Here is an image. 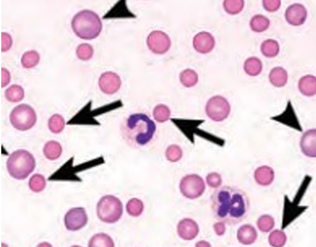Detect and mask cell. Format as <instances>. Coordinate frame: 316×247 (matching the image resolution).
<instances>
[{
  "instance_id": "cell-8",
  "label": "cell",
  "mask_w": 316,
  "mask_h": 247,
  "mask_svg": "<svg viewBox=\"0 0 316 247\" xmlns=\"http://www.w3.org/2000/svg\"><path fill=\"white\" fill-rule=\"evenodd\" d=\"M180 188L183 197L189 199H195L203 195L206 185L201 176L189 174L181 179Z\"/></svg>"
},
{
  "instance_id": "cell-1",
  "label": "cell",
  "mask_w": 316,
  "mask_h": 247,
  "mask_svg": "<svg viewBox=\"0 0 316 247\" xmlns=\"http://www.w3.org/2000/svg\"><path fill=\"white\" fill-rule=\"evenodd\" d=\"M211 209L215 218L232 226L242 222L248 217L250 209L247 194L237 188L223 186L213 193Z\"/></svg>"
},
{
  "instance_id": "cell-43",
  "label": "cell",
  "mask_w": 316,
  "mask_h": 247,
  "mask_svg": "<svg viewBox=\"0 0 316 247\" xmlns=\"http://www.w3.org/2000/svg\"><path fill=\"white\" fill-rule=\"evenodd\" d=\"M213 227L218 236H222L226 232V226H225V223L222 222V221L215 223Z\"/></svg>"
},
{
  "instance_id": "cell-13",
  "label": "cell",
  "mask_w": 316,
  "mask_h": 247,
  "mask_svg": "<svg viewBox=\"0 0 316 247\" xmlns=\"http://www.w3.org/2000/svg\"><path fill=\"white\" fill-rule=\"evenodd\" d=\"M285 20L292 26H301L308 17L306 7L301 3H294L288 7L285 13Z\"/></svg>"
},
{
  "instance_id": "cell-15",
  "label": "cell",
  "mask_w": 316,
  "mask_h": 247,
  "mask_svg": "<svg viewBox=\"0 0 316 247\" xmlns=\"http://www.w3.org/2000/svg\"><path fill=\"white\" fill-rule=\"evenodd\" d=\"M177 230L179 236L184 241H192L196 239L199 232L198 225L190 218H184L181 220Z\"/></svg>"
},
{
  "instance_id": "cell-37",
  "label": "cell",
  "mask_w": 316,
  "mask_h": 247,
  "mask_svg": "<svg viewBox=\"0 0 316 247\" xmlns=\"http://www.w3.org/2000/svg\"><path fill=\"white\" fill-rule=\"evenodd\" d=\"M94 54L93 48L90 44H81L76 49V55L78 59L83 61L89 60Z\"/></svg>"
},
{
  "instance_id": "cell-27",
  "label": "cell",
  "mask_w": 316,
  "mask_h": 247,
  "mask_svg": "<svg viewBox=\"0 0 316 247\" xmlns=\"http://www.w3.org/2000/svg\"><path fill=\"white\" fill-rule=\"evenodd\" d=\"M6 99L11 102H18L24 99L25 92L22 86L11 85L4 92Z\"/></svg>"
},
{
  "instance_id": "cell-4",
  "label": "cell",
  "mask_w": 316,
  "mask_h": 247,
  "mask_svg": "<svg viewBox=\"0 0 316 247\" xmlns=\"http://www.w3.org/2000/svg\"><path fill=\"white\" fill-rule=\"evenodd\" d=\"M36 166L34 155L27 150L20 149L11 153L6 162L9 174L17 180H24L33 172Z\"/></svg>"
},
{
  "instance_id": "cell-18",
  "label": "cell",
  "mask_w": 316,
  "mask_h": 247,
  "mask_svg": "<svg viewBox=\"0 0 316 247\" xmlns=\"http://www.w3.org/2000/svg\"><path fill=\"white\" fill-rule=\"evenodd\" d=\"M254 178L258 185L268 186L272 184L275 179V172L268 165H262L255 170Z\"/></svg>"
},
{
  "instance_id": "cell-31",
  "label": "cell",
  "mask_w": 316,
  "mask_h": 247,
  "mask_svg": "<svg viewBox=\"0 0 316 247\" xmlns=\"http://www.w3.org/2000/svg\"><path fill=\"white\" fill-rule=\"evenodd\" d=\"M153 117L157 122L164 123L171 118V111L168 106L164 104H158L153 111Z\"/></svg>"
},
{
  "instance_id": "cell-9",
  "label": "cell",
  "mask_w": 316,
  "mask_h": 247,
  "mask_svg": "<svg viewBox=\"0 0 316 247\" xmlns=\"http://www.w3.org/2000/svg\"><path fill=\"white\" fill-rule=\"evenodd\" d=\"M74 158L71 157L62 165L56 172L51 175L48 178L50 181H81V179L77 176V173L86 169L85 164L74 166Z\"/></svg>"
},
{
  "instance_id": "cell-17",
  "label": "cell",
  "mask_w": 316,
  "mask_h": 247,
  "mask_svg": "<svg viewBox=\"0 0 316 247\" xmlns=\"http://www.w3.org/2000/svg\"><path fill=\"white\" fill-rule=\"evenodd\" d=\"M258 233L252 225L246 224L241 226L237 232V239L244 246H251L256 242Z\"/></svg>"
},
{
  "instance_id": "cell-34",
  "label": "cell",
  "mask_w": 316,
  "mask_h": 247,
  "mask_svg": "<svg viewBox=\"0 0 316 247\" xmlns=\"http://www.w3.org/2000/svg\"><path fill=\"white\" fill-rule=\"evenodd\" d=\"M287 241V235L282 230H274L269 237V244L273 247H283L286 244Z\"/></svg>"
},
{
  "instance_id": "cell-14",
  "label": "cell",
  "mask_w": 316,
  "mask_h": 247,
  "mask_svg": "<svg viewBox=\"0 0 316 247\" xmlns=\"http://www.w3.org/2000/svg\"><path fill=\"white\" fill-rule=\"evenodd\" d=\"M216 41L213 35L208 32H201L197 34L193 39V47L197 52L206 54L215 48Z\"/></svg>"
},
{
  "instance_id": "cell-22",
  "label": "cell",
  "mask_w": 316,
  "mask_h": 247,
  "mask_svg": "<svg viewBox=\"0 0 316 247\" xmlns=\"http://www.w3.org/2000/svg\"><path fill=\"white\" fill-rule=\"evenodd\" d=\"M277 117L278 118V119H279L278 122L285 123V125L289 126V127L294 128V129H296L299 131H302L298 120H297L291 104H288L287 108L285 112L280 116H278Z\"/></svg>"
},
{
  "instance_id": "cell-28",
  "label": "cell",
  "mask_w": 316,
  "mask_h": 247,
  "mask_svg": "<svg viewBox=\"0 0 316 247\" xmlns=\"http://www.w3.org/2000/svg\"><path fill=\"white\" fill-rule=\"evenodd\" d=\"M41 56L36 50H30L23 55L21 63L25 69H32L40 62Z\"/></svg>"
},
{
  "instance_id": "cell-16",
  "label": "cell",
  "mask_w": 316,
  "mask_h": 247,
  "mask_svg": "<svg viewBox=\"0 0 316 247\" xmlns=\"http://www.w3.org/2000/svg\"><path fill=\"white\" fill-rule=\"evenodd\" d=\"M302 152L307 157H316V130L311 129L304 133L300 142Z\"/></svg>"
},
{
  "instance_id": "cell-33",
  "label": "cell",
  "mask_w": 316,
  "mask_h": 247,
  "mask_svg": "<svg viewBox=\"0 0 316 247\" xmlns=\"http://www.w3.org/2000/svg\"><path fill=\"white\" fill-rule=\"evenodd\" d=\"M126 208L129 215L133 217H138L144 210L143 202L137 198H132L127 202Z\"/></svg>"
},
{
  "instance_id": "cell-20",
  "label": "cell",
  "mask_w": 316,
  "mask_h": 247,
  "mask_svg": "<svg viewBox=\"0 0 316 247\" xmlns=\"http://www.w3.org/2000/svg\"><path fill=\"white\" fill-rule=\"evenodd\" d=\"M269 81L276 88L283 87L288 82L287 71L282 67H274L269 74Z\"/></svg>"
},
{
  "instance_id": "cell-2",
  "label": "cell",
  "mask_w": 316,
  "mask_h": 247,
  "mask_svg": "<svg viewBox=\"0 0 316 247\" xmlns=\"http://www.w3.org/2000/svg\"><path fill=\"white\" fill-rule=\"evenodd\" d=\"M120 131L128 145L138 149L152 143L156 135L157 126L146 114L135 113L123 119Z\"/></svg>"
},
{
  "instance_id": "cell-5",
  "label": "cell",
  "mask_w": 316,
  "mask_h": 247,
  "mask_svg": "<svg viewBox=\"0 0 316 247\" xmlns=\"http://www.w3.org/2000/svg\"><path fill=\"white\" fill-rule=\"evenodd\" d=\"M96 213L102 222L113 224L122 218L123 213L122 202L113 195L104 196L97 202Z\"/></svg>"
},
{
  "instance_id": "cell-11",
  "label": "cell",
  "mask_w": 316,
  "mask_h": 247,
  "mask_svg": "<svg viewBox=\"0 0 316 247\" xmlns=\"http://www.w3.org/2000/svg\"><path fill=\"white\" fill-rule=\"evenodd\" d=\"M88 217L85 209L74 208L67 212L64 217L65 226L67 230L76 232L82 229L87 225Z\"/></svg>"
},
{
  "instance_id": "cell-21",
  "label": "cell",
  "mask_w": 316,
  "mask_h": 247,
  "mask_svg": "<svg viewBox=\"0 0 316 247\" xmlns=\"http://www.w3.org/2000/svg\"><path fill=\"white\" fill-rule=\"evenodd\" d=\"M244 71L248 76L255 77L259 76L263 70L262 60L257 57L248 58L244 63Z\"/></svg>"
},
{
  "instance_id": "cell-10",
  "label": "cell",
  "mask_w": 316,
  "mask_h": 247,
  "mask_svg": "<svg viewBox=\"0 0 316 247\" xmlns=\"http://www.w3.org/2000/svg\"><path fill=\"white\" fill-rule=\"evenodd\" d=\"M171 44V40L168 35L160 30L151 32L146 39L148 49L155 54L162 55L168 52Z\"/></svg>"
},
{
  "instance_id": "cell-6",
  "label": "cell",
  "mask_w": 316,
  "mask_h": 247,
  "mask_svg": "<svg viewBox=\"0 0 316 247\" xmlns=\"http://www.w3.org/2000/svg\"><path fill=\"white\" fill-rule=\"evenodd\" d=\"M10 120L13 127L20 131H27L36 124L37 116L36 111L27 104H20L11 111Z\"/></svg>"
},
{
  "instance_id": "cell-35",
  "label": "cell",
  "mask_w": 316,
  "mask_h": 247,
  "mask_svg": "<svg viewBox=\"0 0 316 247\" xmlns=\"http://www.w3.org/2000/svg\"><path fill=\"white\" fill-rule=\"evenodd\" d=\"M47 185L46 179L43 175L36 174L30 179L29 186L30 190L34 193H41L45 190Z\"/></svg>"
},
{
  "instance_id": "cell-39",
  "label": "cell",
  "mask_w": 316,
  "mask_h": 247,
  "mask_svg": "<svg viewBox=\"0 0 316 247\" xmlns=\"http://www.w3.org/2000/svg\"><path fill=\"white\" fill-rule=\"evenodd\" d=\"M206 182L209 186L212 188H219L222 184V178L217 172H211L206 177Z\"/></svg>"
},
{
  "instance_id": "cell-42",
  "label": "cell",
  "mask_w": 316,
  "mask_h": 247,
  "mask_svg": "<svg viewBox=\"0 0 316 247\" xmlns=\"http://www.w3.org/2000/svg\"><path fill=\"white\" fill-rule=\"evenodd\" d=\"M10 72L5 68H1V87H5L10 82Z\"/></svg>"
},
{
  "instance_id": "cell-25",
  "label": "cell",
  "mask_w": 316,
  "mask_h": 247,
  "mask_svg": "<svg viewBox=\"0 0 316 247\" xmlns=\"http://www.w3.org/2000/svg\"><path fill=\"white\" fill-rule=\"evenodd\" d=\"M260 50L262 54L267 58L277 56L280 52V46L278 42L273 39H267L262 43Z\"/></svg>"
},
{
  "instance_id": "cell-12",
  "label": "cell",
  "mask_w": 316,
  "mask_h": 247,
  "mask_svg": "<svg viewBox=\"0 0 316 247\" xmlns=\"http://www.w3.org/2000/svg\"><path fill=\"white\" fill-rule=\"evenodd\" d=\"M99 87L104 94H115L120 89L122 81L120 77L114 72L107 71L101 74L99 79Z\"/></svg>"
},
{
  "instance_id": "cell-19",
  "label": "cell",
  "mask_w": 316,
  "mask_h": 247,
  "mask_svg": "<svg viewBox=\"0 0 316 247\" xmlns=\"http://www.w3.org/2000/svg\"><path fill=\"white\" fill-rule=\"evenodd\" d=\"M298 88L302 95L312 97L316 94V76L308 74L302 77L299 81Z\"/></svg>"
},
{
  "instance_id": "cell-26",
  "label": "cell",
  "mask_w": 316,
  "mask_h": 247,
  "mask_svg": "<svg viewBox=\"0 0 316 247\" xmlns=\"http://www.w3.org/2000/svg\"><path fill=\"white\" fill-rule=\"evenodd\" d=\"M180 81L185 88H192L198 83L199 76L193 69H186L183 70L180 74Z\"/></svg>"
},
{
  "instance_id": "cell-40",
  "label": "cell",
  "mask_w": 316,
  "mask_h": 247,
  "mask_svg": "<svg viewBox=\"0 0 316 247\" xmlns=\"http://www.w3.org/2000/svg\"><path fill=\"white\" fill-rule=\"evenodd\" d=\"M262 3L265 10L271 13L279 10L281 6L280 0H264Z\"/></svg>"
},
{
  "instance_id": "cell-23",
  "label": "cell",
  "mask_w": 316,
  "mask_h": 247,
  "mask_svg": "<svg viewBox=\"0 0 316 247\" xmlns=\"http://www.w3.org/2000/svg\"><path fill=\"white\" fill-rule=\"evenodd\" d=\"M43 152L45 157L50 160L58 159L62 153V148L59 142L48 141L44 147Z\"/></svg>"
},
{
  "instance_id": "cell-7",
  "label": "cell",
  "mask_w": 316,
  "mask_h": 247,
  "mask_svg": "<svg viewBox=\"0 0 316 247\" xmlns=\"http://www.w3.org/2000/svg\"><path fill=\"white\" fill-rule=\"evenodd\" d=\"M231 106L228 101L222 96L211 97L207 102L206 113L208 117L216 122H222L228 117Z\"/></svg>"
},
{
  "instance_id": "cell-36",
  "label": "cell",
  "mask_w": 316,
  "mask_h": 247,
  "mask_svg": "<svg viewBox=\"0 0 316 247\" xmlns=\"http://www.w3.org/2000/svg\"><path fill=\"white\" fill-rule=\"evenodd\" d=\"M257 225L262 232L268 233L275 227V220L269 214H264L258 219Z\"/></svg>"
},
{
  "instance_id": "cell-24",
  "label": "cell",
  "mask_w": 316,
  "mask_h": 247,
  "mask_svg": "<svg viewBox=\"0 0 316 247\" xmlns=\"http://www.w3.org/2000/svg\"><path fill=\"white\" fill-rule=\"evenodd\" d=\"M271 21L261 14L253 16L250 22V27L252 31L256 33H262L269 29Z\"/></svg>"
},
{
  "instance_id": "cell-3",
  "label": "cell",
  "mask_w": 316,
  "mask_h": 247,
  "mask_svg": "<svg viewBox=\"0 0 316 247\" xmlns=\"http://www.w3.org/2000/svg\"><path fill=\"white\" fill-rule=\"evenodd\" d=\"M72 29L77 36L84 40H92L99 36L103 23L94 11L84 10L76 13L72 20Z\"/></svg>"
},
{
  "instance_id": "cell-41",
  "label": "cell",
  "mask_w": 316,
  "mask_h": 247,
  "mask_svg": "<svg viewBox=\"0 0 316 247\" xmlns=\"http://www.w3.org/2000/svg\"><path fill=\"white\" fill-rule=\"evenodd\" d=\"M13 41L12 38L10 34L3 32L1 33V51L2 52H6L10 49L12 46Z\"/></svg>"
},
{
  "instance_id": "cell-32",
  "label": "cell",
  "mask_w": 316,
  "mask_h": 247,
  "mask_svg": "<svg viewBox=\"0 0 316 247\" xmlns=\"http://www.w3.org/2000/svg\"><path fill=\"white\" fill-rule=\"evenodd\" d=\"M245 6L243 0H226L223 2V7L226 12L231 15H238L241 12Z\"/></svg>"
},
{
  "instance_id": "cell-30",
  "label": "cell",
  "mask_w": 316,
  "mask_h": 247,
  "mask_svg": "<svg viewBox=\"0 0 316 247\" xmlns=\"http://www.w3.org/2000/svg\"><path fill=\"white\" fill-rule=\"evenodd\" d=\"M66 125L65 120L59 114H54L48 120V127L50 131L54 134H59L63 131Z\"/></svg>"
},
{
  "instance_id": "cell-38",
  "label": "cell",
  "mask_w": 316,
  "mask_h": 247,
  "mask_svg": "<svg viewBox=\"0 0 316 247\" xmlns=\"http://www.w3.org/2000/svg\"><path fill=\"white\" fill-rule=\"evenodd\" d=\"M166 155L167 159L170 162L180 161L183 155L182 148L178 145H171L167 148Z\"/></svg>"
},
{
  "instance_id": "cell-29",
  "label": "cell",
  "mask_w": 316,
  "mask_h": 247,
  "mask_svg": "<svg viewBox=\"0 0 316 247\" xmlns=\"http://www.w3.org/2000/svg\"><path fill=\"white\" fill-rule=\"evenodd\" d=\"M88 246L93 247H115L112 239L109 235L103 234H96L90 239Z\"/></svg>"
}]
</instances>
